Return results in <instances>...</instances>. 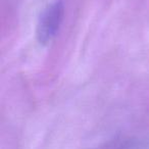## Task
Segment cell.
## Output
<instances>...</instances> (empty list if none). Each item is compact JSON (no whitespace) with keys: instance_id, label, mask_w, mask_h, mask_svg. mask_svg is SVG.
I'll use <instances>...</instances> for the list:
<instances>
[{"instance_id":"1","label":"cell","mask_w":149,"mask_h":149,"mask_svg":"<svg viewBox=\"0 0 149 149\" xmlns=\"http://www.w3.org/2000/svg\"><path fill=\"white\" fill-rule=\"evenodd\" d=\"M63 15V5L60 0H56L48 5L39 17L37 26V36L41 43L49 42L56 35Z\"/></svg>"}]
</instances>
